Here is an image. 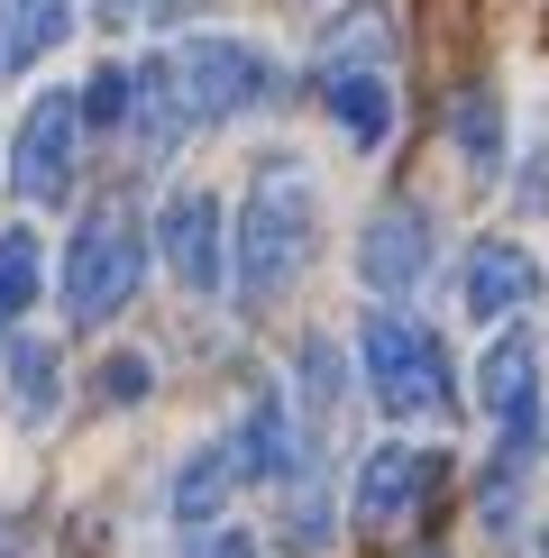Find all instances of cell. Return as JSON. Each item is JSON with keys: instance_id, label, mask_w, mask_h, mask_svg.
Returning <instances> with one entry per match:
<instances>
[{"instance_id": "cell-1", "label": "cell", "mask_w": 549, "mask_h": 558, "mask_svg": "<svg viewBox=\"0 0 549 558\" xmlns=\"http://www.w3.org/2000/svg\"><path fill=\"white\" fill-rule=\"evenodd\" d=\"M312 247H320V183H312L303 156H274V166H257L247 211L229 229V284H239V302L247 312L284 302L293 275L312 266Z\"/></svg>"}, {"instance_id": "cell-2", "label": "cell", "mask_w": 549, "mask_h": 558, "mask_svg": "<svg viewBox=\"0 0 549 558\" xmlns=\"http://www.w3.org/2000/svg\"><path fill=\"white\" fill-rule=\"evenodd\" d=\"M357 357H366V393H376L394 422H440V412H457V376H449V348L430 320L412 312H366L357 330Z\"/></svg>"}, {"instance_id": "cell-3", "label": "cell", "mask_w": 549, "mask_h": 558, "mask_svg": "<svg viewBox=\"0 0 549 558\" xmlns=\"http://www.w3.org/2000/svg\"><path fill=\"white\" fill-rule=\"evenodd\" d=\"M147 257H156V239L129 220V202H91L74 247H64V312H74V330L120 320L137 302V284H147Z\"/></svg>"}, {"instance_id": "cell-4", "label": "cell", "mask_w": 549, "mask_h": 558, "mask_svg": "<svg viewBox=\"0 0 549 558\" xmlns=\"http://www.w3.org/2000/svg\"><path fill=\"white\" fill-rule=\"evenodd\" d=\"M166 64H174V92H183V120L193 129H229L239 110L284 92L274 56H257L247 37H183V46H166Z\"/></svg>"}, {"instance_id": "cell-5", "label": "cell", "mask_w": 549, "mask_h": 558, "mask_svg": "<svg viewBox=\"0 0 549 558\" xmlns=\"http://www.w3.org/2000/svg\"><path fill=\"white\" fill-rule=\"evenodd\" d=\"M83 137H91L83 92H37V101H28V120H19V137H10V193L28 202V211H46V202L74 193Z\"/></svg>"}, {"instance_id": "cell-6", "label": "cell", "mask_w": 549, "mask_h": 558, "mask_svg": "<svg viewBox=\"0 0 549 558\" xmlns=\"http://www.w3.org/2000/svg\"><path fill=\"white\" fill-rule=\"evenodd\" d=\"M430 266H440V220H430L422 202H385V211L357 229V284L366 293L412 302L430 284Z\"/></svg>"}, {"instance_id": "cell-7", "label": "cell", "mask_w": 549, "mask_h": 558, "mask_svg": "<svg viewBox=\"0 0 549 558\" xmlns=\"http://www.w3.org/2000/svg\"><path fill=\"white\" fill-rule=\"evenodd\" d=\"M476 403H486V422L503 430V449H532L540 458V339L522 330V320H503L486 339V366H476Z\"/></svg>"}, {"instance_id": "cell-8", "label": "cell", "mask_w": 549, "mask_h": 558, "mask_svg": "<svg viewBox=\"0 0 549 558\" xmlns=\"http://www.w3.org/2000/svg\"><path fill=\"white\" fill-rule=\"evenodd\" d=\"M156 257L183 293H220L229 284V211L220 193H202V183H183L166 193V211H156Z\"/></svg>"}, {"instance_id": "cell-9", "label": "cell", "mask_w": 549, "mask_h": 558, "mask_svg": "<svg viewBox=\"0 0 549 558\" xmlns=\"http://www.w3.org/2000/svg\"><path fill=\"white\" fill-rule=\"evenodd\" d=\"M440 468H449V458H430V449H403V439H385V449H366L349 522L366 531V541H385V531H403V522H412V513L430 504V485H440Z\"/></svg>"}, {"instance_id": "cell-10", "label": "cell", "mask_w": 549, "mask_h": 558, "mask_svg": "<svg viewBox=\"0 0 549 558\" xmlns=\"http://www.w3.org/2000/svg\"><path fill=\"white\" fill-rule=\"evenodd\" d=\"M457 302H467V320H522L540 302V266H532V247H513V239H476L467 247V275H457Z\"/></svg>"}, {"instance_id": "cell-11", "label": "cell", "mask_w": 549, "mask_h": 558, "mask_svg": "<svg viewBox=\"0 0 549 558\" xmlns=\"http://www.w3.org/2000/svg\"><path fill=\"white\" fill-rule=\"evenodd\" d=\"M247 485V468H239V439H202L193 458L174 468V495H166V513H174V531H211L220 522V504Z\"/></svg>"}, {"instance_id": "cell-12", "label": "cell", "mask_w": 549, "mask_h": 558, "mask_svg": "<svg viewBox=\"0 0 549 558\" xmlns=\"http://www.w3.org/2000/svg\"><path fill=\"white\" fill-rule=\"evenodd\" d=\"M385 64H394V10H385V0H349V10L320 28V83L385 74Z\"/></svg>"}, {"instance_id": "cell-13", "label": "cell", "mask_w": 549, "mask_h": 558, "mask_svg": "<svg viewBox=\"0 0 549 558\" xmlns=\"http://www.w3.org/2000/svg\"><path fill=\"white\" fill-rule=\"evenodd\" d=\"M320 101H330V120L349 129V147H366V156L394 137V83L385 74H339V83H320Z\"/></svg>"}, {"instance_id": "cell-14", "label": "cell", "mask_w": 549, "mask_h": 558, "mask_svg": "<svg viewBox=\"0 0 549 558\" xmlns=\"http://www.w3.org/2000/svg\"><path fill=\"white\" fill-rule=\"evenodd\" d=\"M293 376H303V393H293V403H303V422H312V439L330 430V412L349 403V366H339V339L330 330H312L303 348H293Z\"/></svg>"}, {"instance_id": "cell-15", "label": "cell", "mask_w": 549, "mask_h": 558, "mask_svg": "<svg viewBox=\"0 0 549 558\" xmlns=\"http://www.w3.org/2000/svg\"><path fill=\"white\" fill-rule=\"evenodd\" d=\"M137 147H147V156H174V137L183 129H193V120H183V92H174V64L166 56H147V64H137Z\"/></svg>"}, {"instance_id": "cell-16", "label": "cell", "mask_w": 549, "mask_h": 558, "mask_svg": "<svg viewBox=\"0 0 549 558\" xmlns=\"http://www.w3.org/2000/svg\"><path fill=\"white\" fill-rule=\"evenodd\" d=\"M0 19H10V74L19 64H46L74 37V0H0Z\"/></svg>"}, {"instance_id": "cell-17", "label": "cell", "mask_w": 549, "mask_h": 558, "mask_svg": "<svg viewBox=\"0 0 549 558\" xmlns=\"http://www.w3.org/2000/svg\"><path fill=\"white\" fill-rule=\"evenodd\" d=\"M449 137H457V156H467L476 174L503 166V101H495L486 83H467V92L449 101Z\"/></svg>"}, {"instance_id": "cell-18", "label": "cell", "mask_w": 549, "mask_h": 558, "mask_svg": "<svg viewBox=\"0 0 549 558\" xmlns=\"http://www.w3.org/2000/svg\"><path fill=\"white\" fill-rule=\"evenodd\" d=\"M10 393H19V422H56V393H64V366L46 339H10Z\"/></svg>"}, {"instance_id": "cell-19", "label": "cell", "mask_w": 549, "mask_h": 558, "mask_svg": "<svg viewBox=\"0 0 549 558\" xmlns=\"http://www.w3.org/2000/svg\"><path fill=\"white\" fill-rule=\"evenodd\" d=\"M37 284H46L37 239H28V229H0V348H10V320L37 302Z\"/></svg>"}, {"instance_id": "cell-20", "label": "cell", "mask_w": 549, "mask_h": 558, "mask_svg": "<svg viewBox=\"0 0 549 558\" xmlns=\"http://www.w3.org/2000/svg\"><path fill=\"white\" fill-rule=\"evenodd\" d=\"M284 541L293 549H330V476H320V458L284 485Z\"/></svg>"}, {"instance_id": "cell-21", "label": "cell", "mask_w": 549, "mask_h": 558, "mask_svg": "<svg viewBox=\"0 0 549 558\" xmlns=\"http://www.w3.org/2000/svg\"><path fill=\"white\" fill-rule=\"evenodd\" d=\"M83 120H91V129H110V137L137 120V64H120V56H110L101 74L83 83Z\"/></svg>"}, {"instance_id": "cell-22", "label": "cell", "mask_w": 549, "mask_h": 558, "mask_svg": "<svg viewBox=\"0 0 549 558\" xmlns=\"http://www.w3.org/2000/svg\"><path fill=\"white\" fill-rule=\"evenodd\" d=\"M147 385H156V366L137 357V348H120V357H101V403L120 412V403H147Z\"/></svg>"}, {"instance_id": "cell-23", "label": "cell", "mask_w": 549, "mask_h": 558, "mask_svg": "<svg viewBox=\"0 0 549 558\" xmlns=\"http://www.w3.org/2000/svg\"><path fill=\"white\" fill-rule=\"evenodd\" d=\"M166 10H174V0H101V28H110V37H129V28H156Z\"/></svg>"}, {"instance_id": "cell-24", "label": "cell", "mask_w": 549, "mask_h": 558, "mask_svg": "<svg viewBox=\"0 0 549 558\" xmlns=\"http://www.w3.org/2000/svg\"><path fill=\"white\" fill-rule=\"evenodd\" d=\"M183 558H247V531H183Z\"/></svg>"}, {"instance_id": "cell-25", "label": "cell", "mask_w": 549, "mask_h": 558, "mask_svg": "<svg viewBox=\"0 0 549 558\" xmlns=\"http://www.w3.org/2000/svg\"><path fill=\"white\" fill-rule=\"evenodd\" d=\"M0 74H10V19H0Z\"/></svg>"}, {"instance_id": "cell-26", "label": "cell", "mask_w": 549, "mask_h": 558, "mask_svg": "<svg viewBox=\"0 0 549 558\" xmlns=\"http://www.w3.org/2000/svg\"><path fill=\"white\" fill-rule=\"evenodd\" d=\"M0 558H10V522H0Z\"/></svg>"}, {"instance_id": "cell-27", "label": "cell", "mask_w": 549, "mask_h": 558, "mask_svg": "<svg viewBox=\"0 0 549 558\" xmlns=\"http://www.w3.org/2000/svg\"><path fill=\"white\" fill-rule=\"evenodd\" d=\"M540 558H549V541H540Z\"/></svg>"}]
</instances>
